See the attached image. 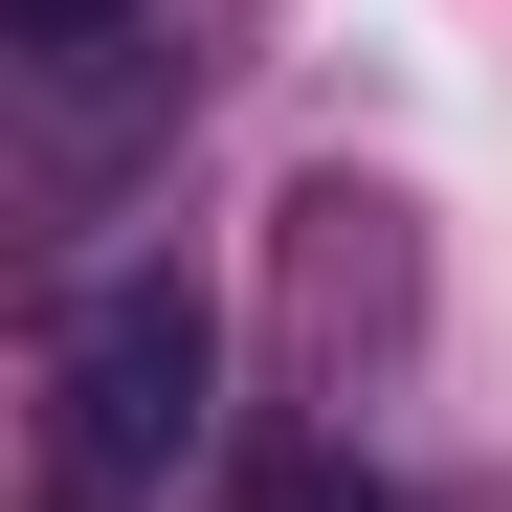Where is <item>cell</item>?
<instances>
[{
	"mask_svg": "<svg viewBox=\"0 0 512 512\" xmlns=\"http://www.w3.org/2000/svg\"><path fill=\"white\" fill-rule=\"evenodd\" d=\"M201 379H223V334H201L179 268L67 290V334H45V512H156L201 468Z\"/></svg>",
	"mask_w": 512,
	"mask_h": 512,
	"instance_id": "6da1fadb",
	"label": "cell"
},
{
	"mask_svg": "<svg viewBox=\"0 0 512 512\" xmlns=\"http://www.w3.org/2000/svg\"><path fill=\"white\" fill-rule=\"evenodd\" d=\"M0 23H23V45H45V67H112V45H134V23H156V0H0Z\"/></svg>",
	"mask_w": 512,
	"mask_h": 512,
	"instance_id": "7a4b0ae2",
	"label": "cell"
},
{
	"mask_svg": "<svg viewBox=\"0 0 512 512\" xmlns=\"http://www.w3.org/2000/svg\"><path fill=\"white\" fill-rule=\"evenodd\" d=\"M268 512H379V490H334V468H290V490H268Z\"/></svg>",
	"mask_w": 512,
	"mask_h": 512,
	"instance_id": "3957f363",
	"label": "cell"
}]
</instances>
